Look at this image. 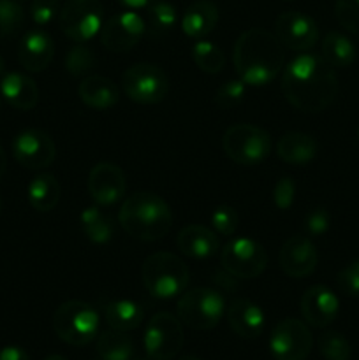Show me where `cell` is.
<instances>
[{
    "label": "cell",
    "instance_id": "cell-1",
    "mask_svg": "<svg viewBox=\"0 0 359 360\" xmlns=\"http://www.w3.org/2000/svg\"><path fill=\"white\" fill-rule=\"evenodd\" d=\"M280 86L284 97L296 109L319 112L336 98L338 77L322 56L303 53L285 67Z\"/></svg>",
    "mask_w": 359,
    "mask_h": 360
},
{
    "label": "cell",
    "instance_id": "cell-2",
    "mask_svg": "<svg viewBox=\"0 0 359 360\" xmlns=\"http://www.w3.org/2000/svg\"><path fill=\"white\" fill-rule=\"evenodd\" d=\"M285 53L277 35L264 28L243 32L234 44L232 62L238 77L250 86H264L284 69Z\"/></svg>",
    "mask_w": 359,
    "mask_h": 360
},
{
    "label": "cell",
    "instance_id": "cell-3",
    "mask_svg": "<svg viewBox=\"0 0 359 360\" xmlns=\"http://www.w3.org/2000/svg\"><path fill=\"white\" fill-rule=\"evenodd\" d=\"M118 220L123 231L139 241H158L172 227L168 202L157 193L136 192L123 200Z\"/></svg>",
    "mask_w": 359,
    "mask_h": 360
},
{
    "label": "cell",
    "instance_id": "cell-4",
    "mask_svg": "<svg viewBox=\"0 0 359 360\" xmlns=\"http://www.w3.org/2000/svg\"><path fill=\"white\" fill-rule=\"evenodd\" d=\"M143 285L153 297L171 299L182 294L189 285V267L175 253L157 252L141 267Z\"/></svg>",
    "mask_w": 359,
    "mask_h": 360
},
{
    "label": "cell",
    "instance_id": "cell-5",
    "mask_svg": "<svg viewBox=\"0 0 359 360\" xmlns=\"http://www.w3.org/2000/svg\"><path fill=\"white\" fill-rule=\"evenodd\" d=\"M53 330L63 343L84 347L97 336L99 313L88 302L67 301L53 313Z\"/></svg>",
    "mask_w": 359,
    "mask_h": 360
},
{
    "label": "cell",
    "instance_id": "cell-6",
    "mask_svg": "<svg viewBox=\"0 0 359 360\" xmlns=\"http://www.w3.org/2000/svg\"><path fill=\"white\" fill-rule=\"evenodd\" d=\"M225 301L213 288L197 287L183 292L178 301V319L194 330H210L220 322Z\"/></svg>",
    "mask_w": 359,
    "mask_h": 360
},
{
    "label": "cell",
    "instance_id": "cell-7",
    "mask_svg": "<svg viewBox=\"0 0 359 360\" xmlns=\"http://www.w3.org/2000/svg\"><path fill=\"white\" fill-rule=\"evenodd\" d=\"M222 148L232 162L239 165H257L271 151V137L266 130L248 123L232 125L222 137Z\"/></svg>",
    "mask_w": 359,
    "mask_h": 360
},
{
    "label": "cell",
    "instance_id": "cell-8",
    "mask_svg": "<svg viewBox=\"0 0 359 360\" xmlns=\"http://www.w3.org/2000/svg\"><path fill=\"white\" fill-rule=\"evenodd\" d=\"M60 28L69 39L87 42L104 25V6L101 0H67L60 9Z\"/></svg>",
    "mask_w": 359,
    "mask_h": 360
},
{
    "label": "cell",
    "instance_id": "cell-9",
    "mask_svg": "<svg viewBox=\"0 0 359 360\" xmlns=\"http://www.w3.org/2000/svg\"><path fill=\"white\" fill-rule=\"evenodd\" d=\"M123 94L137 104H158L165 98L169 81L164 70L151 63H136L122 74Z\"/></svg>",
    "mask_w": 359,
    "mask_h": 360
},
{
    "label": "cell",
    "instance_id": "cell-10",
    "mask_svg": "<svg viewBox=\"0 0 359 360\" xmlns=\"http://www.w3.org/2000/svg\"><path fill=\"white\" fill-rule=\"evenodd\" d=\"M220 262L231 276L252 280L266 269L267 253L264 246L253 239L236 238L222 248Z\"/></svg>",
    "mask_w": 359,
    "mask_h": 360
},
{
    "label": "cell",
    "instance_id": "cell-11",
    "mask_svg": "<svg viewBox=\"0 0 359 360\" xmlns=\"http://www.w3.org/2000/svg\"><path fill=\"white\" fill-rule=\"evenodd\" d=\"M183 347V329L180 319L171 313H157L148 322L144 333V350L151 360H171Z\"/></svg>",
    "mask_w": 359,
    "mask_h": 360
},
{
    "label": "cell",
    "instance_id": "cell-12",
    "mask_svg": "<svg viewBox=\"0 0 359 360\" xmlns=\"http://www.w3.org/2000/svg\"><path fill=\"white\" fill-rule=\"evenodd\" d=\"M312 345V333L301 320L285 319L271 330L270 352L275 360H305Z\"/></svg>",
    "mask_w": 359,
    "mask_h": 360
},
{
    "label": "cell",
    "instance_id": "cell-13",
    "mask_svg": "<svg viewBox=\"0 0 359 360\" xmlns=\"http://www.w3.org/2000/svg\"><path fill=\"white\" fill-rule=\"evenodd\" d=\"M146 25L134 11H123L109 18L101 28V42L113 53H125L132 49L143 37Z\"/></svg>",
    "mask_w": 359,
    "mask_h": 360
},
{
    "label": "cell",
    "instance_id": "cell-14",
    "mask_svg": "<svg viewBox=\"0 0 359 360\" xmlns=\"http://www.w3.org/2000/svg\"><path fill=\"white\" fill-rule=\"evenodd\" d=\"M13 155L18 164L25 169L37 171L53 164L56 148L48 134L37 129H28L14 137Z\"/></svg>",
    "mask_w": 359,
    "mask_h": 360
},
{
    "label": "cell",
    "instance_id": "cell-15",
    "mask_svg": "<svg viewBox=\"0 0 359 360\" xmlns=\"http://www.w3.org/2000/svg\"><path fill=\"white\" fill-rule=\"evenodd\" d=\"M275 35L282 46L294 51H306L319 41V27L308 14L287 11L275 21Z\"/></svg>",
    "mask_w": 359,
    "mask_h": 360
},
{
    "label": "cell",
    "instance_id": "cell-16",
    "mask_svg": "<svg viewBox=\"0 0 359 360\" xmlns=\"http://www.w3.org/2000/svg\"><path fill=\"white\" fill-rule=\"evenodd\" d=\"M125 188V174L115 164L102 162L88 174V192L99 206H115L123 199Z\"/></svg>",
    "mask_w": 359,
    "mask_h": 360
},
{
    "label": "cell",
    "instance_id": "cell-17",
    "mask_svg": "<svg viewBox=\"0 0 359 360\" xmlns=\"http://www.w3.org/2000/svg\"><path fill=\"white\" fill-rule=\"evenodd\" d=\"M280 267L287 276L305 278L315 271L319 253L315 245L306 236H292L284 243L280 250Z\"/></svg>",
    "mask_w": 359,
    "mask_h": 360
},
{
    "label": "cell",
    "instance_id": "cell-18",
    "mask_svg": "<svg viewBox=\"0 0 359 360\" xmlns=\"http://www.w3.org/2000/svg\"><path fill=\"white\" fill-rule=\"evenodd\" d=\"M340 309V302L334 295L333 290H329L324 285H315L310 287L301 297V315L312 327L322 329V327L331 326L334 322Z\"/></svg>",
    "mask_w": 359,
    "mask_h": 360
},
{
    "label": "cell",
    "instance_id": "cell-19",
    "mask_svg": "<svg viewBox=\"0 0 359 360\" xmlns=\"http://www.w3.org/2000/svg\"><path fill=\"white\" fill-rule=\"evenodd\" d=\"M55 42L44 30H30L20 42L18 60L28 72H42L51 63Z\"/></svg>",
    "mask_w": 359,
    "mask_h": 360
},
{
    "label": "cell",
    "instance_id": "cell-20",
    "mask_svg": "<svg viewBox=\"0 0 359 360\" xmlns=\"http://www.w3.org/2000/svg\"><path fill=\"white\" fill-rule=\"evenodd\" d=\"M227 322L232 333L243 340H256L260 336L266 323L263 309L248 299H234L227 309Z\"/></svg>",
    "mask_w": 359,
    "mask_h": 360
},
{
    "label": "cell",
    "instance_id": "cell-21",
    "mask_svg": "<svg viewBox=\"0 0 359 360\" xmlns=\"http://www.w3.org/2000/svg\"><path fill=\"white\" fill-rule=\"evenodd\" d=\"M176 245L180 252L190 259H208L220 248L218 236L204 225H187L180 231Z\"/></svg>",
    "mask_w": 359,
    "mask_h": 360
},
{
    "label": "cell",
    "instance_id": "cell-22",
    "mask_svg": "<svg viewBox=\"0 0 359 360\" xmlns=\"http://www.w3.org/2000/svg\"><path fill=\"white\" fill-rule=\"evenodd\" d=\"M0 94L13 108L30 111L39 102V88L32 77L21 72H9L0 81Z\"/></svg>",
    "mask_w": 359,
    "mask_h": 360
},
{
    "label": "cell",
    "instance_id": "cell-23",
    "mask_svg": "<svg viewBox=\"0 0 359 360\" xmlns=\"http://www.w3.org/2000/svg\"><path fill=\"white\" fill-rule=\"evenodd\" d=\"M77 95L88 108L106 111L118 104L120 88L104 76H88L77 86Z\"/></svg>",
    "mask_w": 359,
    "mask_h": 360
},
{
    "label": "cell",
    "instance_id": "cell-24",
    "mask_svg": "<svg viewBox=\"0 0 359 360\" xmlns=\"http://www.w3.org/2000/svg\"><path fill=\"white\" fill-rule=\"evenodd\" d=\"M218 23V9L210 0H197L182 16V28L190 39H204Z\"/></svg>",
    "mask_w": 359,
    "mask_h": 360
},
{
    "label": "cell",
    "instance_id": "cell-25",
    "mask_svg": "<svg viewBox=\"0 0 359 360\" xmlns=\"http://www.w3.org/2000/svg\"><path fill=\"white\" fill-rule=\"evenodd\" d=\"M278 157L291 165H305L317 155V143L312 136L303 132H289L277 144Z\"/></svg>",
    "mask_w": 359,
    "mask_h": 360
},
{
    "label": "cell",
    "instance_id": "cell-26",
    "mask_svg": "<svg viewBox=\"0 0 359 360\" xmlns=\"http://www.w3.org/2000/svg\"><path fill=\"white\" fill-rule=\"evenodd\" d=\"M104 316L108 326L113 330L130 333L137 329L143 322V308L137 302L122 299V301H109L104 304Z\"/></svg>",
    "mask_w": 359,
    "mask_h": 360
},
{
    "label": "cell",
    "instance_id": "cell-27",
    "mask_svg": "<svg viewBox=\"0 0 359 360\" xmlns=\"http://www.w3.org/2000/svg\"><path fill=\"white\" fill-rule=\"evenodd\" d=\"M60 200V185L53 174H39L28 185V202L34 210L51 211Z\"/></svg>",
    "mask_w": 359,
    "mask_h": 360
},
{
    "label": "cell",
    "instance_id": "cell-28",
    "mask_svg": "<svg viewBox=\"0 0 359 360\" xmlns=\"http://www.w3.org/2000/svg\"><path fill=\"white\" fill-rule=\"evenodd\" d=\"M322 56L333 69H345L355 60V46L347 35L331 32L322 41Z\"/></svg>",
    "mask_w": 359,
    "mask_h": 360
},
{
    "label": "cell",
    "instance_id": "cell-29",
    "mask_svg": "<svg viewBox=\"0 0 359 360\" xmlns=\"http://www.w3.org/2000/svg\"><path fill=\"white\" fill-rule=\"evenodd\" d=\"M81 229H83V234L87 236V239L95 245H106V243L111 241L113 238V221L104 211H101L99 207L92 206L81 213L80 217Z\"/></svg>",
    "mask_w": 359,
    "mask_h": 360
},
{
    "label": "cell",
    "instance_id": "cell-30",
    "mask_svg": "<svg viewBox=\"0 0 359 360\" xmlns=\"http://www.w3.org/2000/svg\"><path fill=\"white\" fill-rule=\"evenodd\" d=\"M97 354L102 360H130L134 357V343L125 333L106 330L97 340Z\"/></svg>",
    "mask_w": 359,
    "mask_h": 360
},
{
    "label": "cell",
    "instance_id": "cell-31",
    "mask_svg": "<svg viewBox=\"0 0 359 360\" xmlns=\"http://www.w3.org/2000/svg\"><path fill=\"white\" fill-rule=\"evenodd\" d=\"M192 58L196 65L206 74H218L225 65L224 51L210 41H199L192 46Z\"/></svg>",
    "mask_w": 359,
    "mask_h": 360
},
{
    "label": "cell",
    "instance_id": "cell-32",
    "mask_svg": "<svg viewBox=\"0 0 359 360\" xmlns=\"http://www.w3.org/2000/svg\"><path fill=\"white\" fill-rule=\"evenodd\" d=\"M148 20H150V28L153 34H165L178 21V13L172 4L164 2V0L151 2L148 6Z\"/></svg>",
    "mask_w": 359,
    "mask_h": 360
},
{
    "label": "cell",
    "instance_id": "cell-33",
    "mask_svg": "<svg viewBox=\"0 0 359 360\" xmlns=\"http://www.w3.org/2000/svg\"><path fill=\"white\" fill-rule=\"evenodd\" d=\"M319 352L326 360H348L352 348L347 338L334 330H327L319 338Z\"/></svg>",
    "mask_w": 359,
    "mask_h": 360
},
{
    "label": "cell",
    "instance_id": "cell-34",
    "mask_svg": "<svg viewBox=\"0 0 359 360\" xmlns=\"http://www.w3.org/2000/svg\"><path fill=\"white\" fill-rule=\"evenodd\" d=\"M95 63H97V56H95V53L84 44L74 46V48L69 49V53L65 55L67 72H70L76 77L84 76V74L90 72L95 67Z\"/></svg>",
    "mask_w": 359,
    "mask_h": 360
},
{
    "label": "cell",
    "instance_id": "cell-35",
    "mask_svg": "<svg viewBox=\"0 0 359 360\" xmlns=\"http://www.w3.org/2000/svg\"><path fill=\"white\" fill-rule=\"evenodd\" d=\"M25 20L23 7L16 0H0V37L14 35Z\"/></svg>",
    "mask_w": 359,
    "mask_h": 360
},
{
    "label": "cell",
    "instance_id": "cell-36",
    "mask_svg": "<svg viewBox=\"0 0 359 360\" xmlns=\"http://www.w3.org/2000/svg\"><path fill=\"white\" fill-rule=\"evenodd\" d=\"M246 94V83L241 79H229L227 83L222 84L215 94V104L220 109H231L238 105L239 102L245 98Z\"/></svg>",
    "mask_w": 359,
    "mask_h": 360
},
{
    "label": "cell",
    "instance_id": "cell-37",
    "mask_svg": "<svg viewBox=\"0 0 359 360\" xmlns=\"http://www.w3.org/2000/svg\"><path fill=\"white\" fill-rule=\"evenodd\" d=\"M334 14L345 30L359 35V0H336Z\"/></svg>",
    "mask_w": 359,
    "mask_h": 360
},
{
    "label": "cell",
    "instance_id": "cell-38",
    "mask_svg": "<svg viewBox=\"0 0 359 360\" xmlns=\"http://www.w3.org/2000/svg\"><path fill=\"white\" fill-rule=\"evenodd\" d=\"M211 225L222 236L234 234L238 227V213L231 206H218L211 213Z\"/></svg>",
    "mask_w": 359,
    "mask_h": 360
},
{
    "label": "cell",
    "instance_id": "cell-39",
    "mask_svg": "<svg viewBox=\"0 0 359 360\" xmlns=\"http://www.w3.org/2000/svg\"><path fill=\"white\" fill-rule=\"evenodd\" d=\"M336 285L348 297H359V259L338 273Z\"/></svg>",
    "mask_w": 359,
    "mask_h": 360
},
{
    "label": "cell",
    "instance_id": "cell-40",
    "mask_svg": "<svg viewBox=\"0 0 359 360\" xmlns=\"http://www.w3.org/2000/svg\"><path fill=\"white\" fill-rule=\"evenodd\" d=\"M60 11V0H32L30 16L35 25L44 27L51 23Z\"/></svg>",
    "mask_w": 359,
    "mask_h": 360
},
{
    "label": "cell",
    "instance_id": "cell-41",
    "mask_svg": "<svg viewBox=\"0 0 359 360\" xmlns=\"http://www.w3.org/2000/svg\"><path fill=\"white\" fill-rule=\"evenodd\" d=\"M296 195V185L291 178H282L278 179V183L275 185L273 190V202L278 210L285 211L292 206Z\"/></svg>",
    "mask_w": 359,
    "mask_h": 360
},
{
    "label": "cell",
    "instance_id": "cell-42",
    "mask_svg": "<svg viewBox=\"0 0 359 360\" xmlns=\"http://www.w3.org/2000/svg\"><path fill=\"white\" fill-rule=\"evenodd\" d=\"M329 213H327L324 207H315V210H312L305 220V227L310 236H322L324 232H327V229H329Z\"/></svg>",
    "mask_w": 359,
    "mask_h": 360
},
{
    "label": "cell",
    "instance_id": "cell-43",
    "mask_svg": "<svg viewBox=\"0 0 359 360\" xmlns=\"http://www.w3.org/2000/svg\"><path fill=\"white\" fill-rule=\"evenodd\" d=\"M0 360H30L27 352L20 347H6L0 350Z\"/></svg>",
    "mask_w": 359,
    "mask_h": 360
},
{
    "label": "cell",
    "instance_id": "cell-44",
    "mask_svg": "<svg viewBox=\"0 0 359 360\" xmlns=\"http://www.w3.org/2000/svg\"><path fill=\"white\" fill-rule=\"evenodd\" d=\"M116 2H118L120 6L127 7L129 11H136V9H141V7L150 6L151 0H116Z\"/></svg>",
    "mask_w": 359,
    "mask_h": 360
},
{
    "label": "cell",
    "instance_id": "cell-45",
    "mask_svg": "<svg viewBox=\"0 0 359 360\" xmlns=\"http://www.w3.org/2000/svg\"><path fill=\"white\" fill-rule=\"evenodd\" d=\"M6 165H7L6 151H4V148H2V146H0V179H2L4 172H6Z\"/></svg>",
    "mask_w": 359,
    "mask_h": 360
},
{
    "label": "cell",
    "instance_id": "cell-46",
    "mask_svg": "<svg viewBox=\"0 0 359 360\" xmlns=\"http://www.w3.org/2000/svg\"><path fill=\"white\" fill-rule=\"evenodd\" d=\"M44 360H67V359L62 357V355H49V357H46Z\"/></svg>",
    "mask_w": 359,
    "mask_h": 360
},
{
    "label": "cell",
    "instance_id": "cell-47",
    "mask_svg": "<svg viewBox=\"0 0 359 360\" xmlns=\"http://www.w3.org/2000/svg\"><path fill=\"white\" fill-rule=\"evenodd\" d=\"M180 360H201V359L194 357V355H185V357H182Z\"/></svg>",
    "mask_w": 359,
    "mask_h": 360
},
{
    "label": "cell",
    "instance_id": "cell-48",
    "mask_svg": "<svg viewBox=\"0 0 359 360\" xmlns=\"http://www.w3.org/2000/svg\"><path fill=\"white\" fill-rule=\"evenodd\" d=\"M2 72H4V58L0 56V74H2Z\"/></svg>",
    "mask_w": 359,
    "mask_h": 360
},
{
    "label": "cell",
    "instance_id": "cell-49",
    "mask_svg": "<svg viewBox=\"0 0 359 360\" xmlns=\"http://www.w3.org/2000/svg\"><path fill=\"white\" fill-rule=\"evenodd\" d=\"M130 360H148V359H144V357H132Z\"/></svg>",
    "mask_w": 359,
    "mask_h": 360
},
{
    "label": "cell",
    "instance_id": "cell-50",
    "mask_svg": "<svg viewBox=\"0 0 359 360\" xmlns=\"http://www.w3.org/2000/svg\"><path fill=\"white\" fill-rule=\"evenodd\" d=\"M2 206H4V204H2V199H0V213H2Z\"/></svg>",
    "mask_w": 359,
    "mask_h": 360
},
{
    "label": "cell",
    "instance_id": "cell-51",
    "mask_svg": "<svg viewBox=\"0 0 359 360\" xmlns=\"http://www.w3.org/2000/svg\"><path fill=\"white\" fill-rule=\"evenodd\" d=\"M0 109H2V101H0Z\"/></svg>",
    "mask_w": 359,
    "mask_h": 360
},
{
    "label": "cell",
    "instance_id": "cell-52",
    "mask_svg": "<svg viewBox=\"0 0 359 360\" xmlns=\"http://www.w3.org/2000/svg\"><path fill=\"white\" fill-rule=\"evenodd\" d=\"M358 134H359V130H358Z\"/></svg>",
    "mask_w": 359,
    "mask_h": 360
}]
</instances>
